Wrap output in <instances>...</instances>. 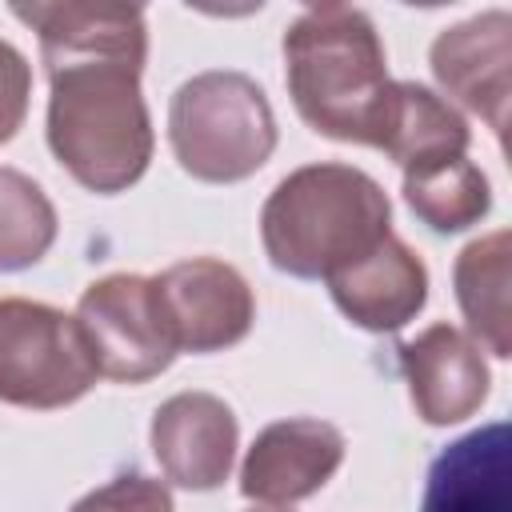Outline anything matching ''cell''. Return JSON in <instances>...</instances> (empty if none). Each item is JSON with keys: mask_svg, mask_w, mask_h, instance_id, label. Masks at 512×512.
<instances>
[{"mask_svg": "<svg viewBox=\"0 0 512 512\" xmlns=\"http://www.w3.org/2000/svg\"><path fill=\"white\" fill-rule=\"evenodd\" d=\"M284 76L300 120L340 144L380 148L392 84L384 44L368 12L320 4L284 32Z\"/></svg>", "mask_w": 512, "mask_h": 512, "instance_id": "6da1fadb", "label": "cell"}, {"mask_svg": "<svg viewBox=\"0 0 512 512\" xmlns=\"http://www.w3.org/2000/svg\"><path fill=\"white\" fill-rule=\"evenodd\" d=\"M48 148L88 192H124L152 160V116L140 96L136 60L88 56L44 64Z\"/></svg>", "mask_w": 512, "mask_h": 512, "instance_id": "7a4b0ae2", "label": "cell"}, {"mask_svg": "<svg viewBox=\"0 0 512 512\" xmlns=\"http://www.w3.org/2000/svg\"><path fill=\"white\" fill-rule=\"evenodd\" d=\"M392 236V204L384 188L352 164H304L284 176L260 212V240L272 268L300 280L368 256Z\"/></svg>", "mask_w": 512, "mask_h": 512, "instance_id": "3957f363", "label": "cell"}, {"mask_svg": "<svg viewBox=\"0 0 512 512\" xmlns=\"http://www.w3.org/2000/svg\"><path fill=\"white\" fill-rule=\"evenodd\" d=\"M168 140L188 176L204 184H236L268 164L276 148V116L252 76L216 68L176 88Z\"/></svg>", "mask_w": 512, "mask_h": 512, "instance_id": "277c9868", "label": "cell"}, {"mask_svg": "<svg viewBox=\"0 0 512 512\" xmlns=\"http://www.w3.org/2000/svg\"><path fill=\"white\" fill-rule=\"evenodd\" d=\"M92 348L76 316L24 300H0V404L16 408H64L96 384Z\"/></svg>", "mask_w": 512, "mask_h": 512, "instance_id": "5b68a950", "label": "cell"}, {"mask_svg": "<svg viewBox=\"0 0 512 512\" xmlns=\"http://www.w3.org/2000/svg\"><path fill=\"white\" fill-rule=\"evenodd\" d=\"M76 324L92 348L96 372L108 380L144 384L176 360L152 276L116 272L88 284L76 304Z\"/></svg>", "mask_w": 512, "mask_h": 512, "instance_id": "8992f818", "label": "cell"}, {"mask_svg": "<svg viewBox=\"0 0 512 512\" xmlns=\"http://www.w3.org/2000/svg\"><path fill=\"white\" fill-rule=\"evenodd\" d=\"M176 352H220L248 336L256 300L248 280L212 256H192L152 276Z\"/></svg>", "mask_w": 512, "mask_h": 512, "instance_id": "52a82bcc", "label": "cell"}, {"mask_svg": "<svg viewBox=\"0 0 512 512\" xmlns=\"http://www.w3.org/2000/svg\"><path fill=\"white\" fill-rule=\"evenodd\" d=\"M236 440V416L212 392H176L152 416L156 464L172 484L188 492H212L228 480Z\"/></svg>", "mask_w": 512, "mask_h": 512, "instance_id": "ba28073f", "label": "cell"}, {"mask_svg": "<svg viewBox=\"0 0 512 512\" xmlns=\"http://www.w3.org/2000/svg\"><path fill=\"white\" fill-rule=\"evenodd\" d=\"M344 464V436L328 420L292 416L268 424L244 464H240V492L260 504H296L320 492L332 472Z\"/></svg>", "mask_w": 512, "mask_h": 512, "instance_id": "9c48e42d", "label": "cell"}, {"mask_svg": "<svg viewBox=\"0 0 512 512\" xmlns=\"http://www.w3.org/2000/svg\"><path fill=\"white\" fill-rule=\"evenodd\" d=\"M432 72L448 96L488 120L496 136L508 128V68H512V16L480 12L464 24L444 28L432 40Z\"/></svg>", "mask_w": 512, "mask_h": 512, "instance_id": "30bf717a", "label": "cell"}, {"mask_svg": "<svg viewBox=\"0 0 512 512\" xmlns=\"http://www.w3.org/2000/svg\"><path fill=\"white\" fill-rule=\"evenodd\" d=\"M396 356L408 380L412 408L424 424H460L488 400L492 376L480 356V344L452 324L424 328L416 340H404Z\"/></svg>", "mask_w": 512, "mask_h": 512, "instance_id": "8fae6325", "label": "cell"}, {"mask_svg": "<svg viewBox=\"0 0 512 512\" xmlns=\"http://www.w3.org/2000/svg\"><path fill=\"white\" fill-rule=\"evenodd\" d=\"M336 308L364 332L404 328L428 300L424 260L396 236H384L368 256L328 276Z\"/></svg>", "mask_w": 512, "mask_h": 512, "instance_id": "7c38bea8", "label": "cell"}, {"mask_svg": "<svg viewBox=\"0 0 512 512\" xmlns=\"http://www.w3.org/2000/svg\"><path fill=\"white\" fill-rule=\"evenodd\" d=\"M12 16L40 36L44 64L88 56L148 60V24L136 4H12Z\"/></svg>", "mask_w": 512, "mask_h": 512, "instance_id": "4fadbf2b", "label": "cell"}, {"mask_svg": "<svg viewBox=\"0 0 512 512\" xmlns=\"http://www.w3.org/2000/svg\"><path fill=\"white\" fill-rule=\"evenodd\" d=\"M420 512H508V424L492 420L452 440L424 480Z\"/></svg>", "mask_w": 512, "mask_h": 512, "instance_id": "5bb4252c", "label": "cell"}, {"mask_svg": "<svg viewBox=\"0 0 512 512\" xmlns=\"http://www.w3.org/2000/svg\"><path fill=\"white\" fill-rule=\"evenodd\" d=\"M468 140H472V132H468L464 116L444 96H436L432 88L412 84V80L392 84L380 152L392 156L400 168L440 160V156H464Z\"/></svg>", "mask_w": 512, "mask_h": 512, "instance_id": "9a60e30c", "label": "cell"}, {"mask_svg": "<svg viewBox=\"0 0 512 512\" xmlns=\"http://www.w3.org/2000/svg\"><path fill=\"white\" fill-rule=\"evenodd\" d=\"M508 260L512 236L500 228L492 236L472 240L456 256V300L472 328V336L500 360L512 356V312H508Z\"/></svg>", "mask_w": 512, "mask_h": 512, "instance_id": "2e32d148", "label": "cell"}, {"mask_svg": "<svg viewBox=\"0 0 512 512\" xmlns=\"http://www.w3.org/2000/svg\"><path fill=\"white\" fill-rule=\"evenodd\" d=\"M404 200L432 232H464L488 216L492 188L464 152L404 168Z\"/></svg>", "mask_w": 512, "mask_h": 512, "instance_id": "e0dca14e", "label": "cell"}, {"mask_svg": "<svg viewBox=\"0 0 512 512\" xmlns=\"http://www.w3.org/2000/svg\"><path fill=\"white\" fill-rule=\"evenodd\" d=\"M56 240V208L36 180L0 168V272H20L44 260Z\"/></svg>", "mask_w": 512, "mask_h": 512, "instance_id": "ac0fdd59", "label": "cell"}, {"mask_svg": "<svg viewBox=\"0 0 512 512\" xmlns=\"http://www.w3.org/2000/svg\"><path fill=\"white\" fill-rule=\"evenodd\" d=\"M72 512H172V492L144 472H124L104 488L80 496Z\"/></svg>", "mask_w": 512, "mask_h": 512, "instance_id": "d6986e66", "label": "cell"}, {"mask_svg": "<svg viewBox=\"0 0 512 512\" xmlns=\"http://www.w3.org/2000/svg\"><path fill=\"white\" fill-rule=\"evenodd\" d=\"M28 92H32V68L20 48L0 40V144L16 136L28 112Z\"/></svg>", "mask_w": 512, "mask_h": 512, "instance_id": "ffe728a7", "label": "cell"}, {"mask_svg": "<svg viewBox=\"0 0 512 512\" xmlns=\"http://www.w3.org/2000/svg\"><path fill=\"white\" fill-rule=\"evenodd\" d=\"M252 512H280V508H252Z\"/></svg>", "mask_w": 512, "mask_h": 512, "instance_id": "44dd1931", "label": "cell"}]
</instances>
